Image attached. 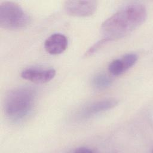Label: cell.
<instances>
[{
  "instance_id": "30bf717a",
  "label": "cell",
  "mask_w": 153,
  "mask_h": 153,
  "mask_svg": "<svg viewBox=\"0 0 153 153\" xmlns=\"http://www.w3.org/2000/svg\"><path fill=\"white\" fill-rule=\"evenodd\" d=\"M75 152H84V153H87V152H94V150H93L92 149L86 147V146H81V147H78L77 148L75 149Z\"/></svg>"
},
{
  "instance_id": "9c48e42d",
  "label": "cell",
  "mask_w": 153,
  "mask_h": 153,
  "mask_svg": "<svg viewBox=\"0 0 153 153\" xmlns=\"http://www.w3.org/2000/svg\"><path fill=\"white\" fill-rule=\"evenodd\" d=\"M112 82V79L105 74H98L92 79L93 87L99 90H102L109 87Z\"/></svg>"
},
{
  "instance_id": "3957f363",
  "label": "cell",
  "mask_w": 153,
  "mask_h": 153,
  "mask_svg": "<svg viewBox=\"0 0 153 153\" xmlns=\"http://www.w3.org/2000/svg\"><path fill=\"white\" fill-rule=\"evenodd\" d=\"M30 22V16L18 4L9 1L0 4V26L16 30L26 27Z\"/></svg>"
},
{
  "instance_id": "ba28073f",
  "label": "cell",
  "mask_w": 153,
  "mask_h": 153,
  "mask_svg": "<svg viewBox=\"0 0 153 153\" xmlns=\"http://www.w3.org/2000/svg\"><path fill=\"white\" fill-rule=\"evenodd\" d=\"M68 44V38L65 35L56 33L46 39L44 42V48L48 53L57 55L65 51L67 48Z\"/></svg>"
},
{
  "instance_id": "6da1fadb",
  "label": "cell",
  "mask_w": 153,
  "mask_h": 153,
  "mask_svg": "<svg viewBox=\"0 0 153 153\" xmlns=\"http://www.w3.org/2000/svg\"><path fill=\"white\" fill-rule=\"evenodd\" d=\"M146 16V8L140 3H130L123 7L102 23L103 39L108 42L126 36L140 26Z\"/></svg>"
},
{
  "instance_id": "5b68a950",
  "label": "cell",
  "mask_w": 153,
  "mask_h": 153,
  "mask_svg": "<svg viewBox=\"0 0 153 153\" xmlns=\"http://www.w3.org/2000/svg\"><path fill=\"white\" fill-rule=\"evenodd\" d=\"M118 100L115 99H106L93 102L78 112L79 119H87L96 114L111 109L117 106Z\"/></svg>"
},
{
  "instance_id": "8992f818",
  "label": "cell",
  "mask_w": 153,
  "mask_h": 153,
  "mask_svg": "<svg viewBox=\"0 0 153 153\" xmlns=\"http://www.w3.org/2000/svg\"><path fill=\"white\" fill-rule=\"evenodd\" d=\"M56 75L53 68H28L21 74L22 78L36 84H43L51 81Z\"/></svg>"
},
{
  "instance_id": "52a82bcc",
  "label": "cell",
  "mask_w": 153,
  "mask_h": 153,
  "mask_svg": "<svg viewBox=\"0 0 153 153\" xmlns=\"http://www.w3.org/2000/svg\"><path fill=\"white\" fill-rule=\"evenodd\" d=\"M138 56L135 53H128L112 61L108 66L109 72L114 76L123 74L133 66L137 61Z\"/></svg>"
},
{
  "instance_id": "277c9868",
  "label": "cell",
  "mask_w": 153,
  "mask_h": 153,
  "mask_svg": "<svg viewBox=\"0 0 153 153\" xmlns=\"http://www.w3.org/2000/svg\"><path fill=\"white\" fill-rule=\"evenodd\" d=\"M97 7L96 1H67L64 8L69 15L77 17H88L94 13Z\"/></svg>"
},
{
  "instance_id": "7a4b0ae2",
  "label": "cell",
  "mask_w": 153,
  "mask_h": 153,
  "mask_svg": "<svg viewBox=\"0 0 153 153\" xmlns=\"http://www.w3.org/2000/svg\"><path fill=\"white\" fill-rule=\"evenodd\" d=\"M35 91L28 87H21L10 91L6 96L4 109L8 118L19 121L26 118L33 110Z\"/></svg>"
}]
</instances>
